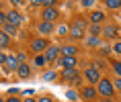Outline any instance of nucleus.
<instances>
[{
  "label": "nucleus",
  "mask_w": 121,
  "mask_h": 102,
  "mask_svg": "<svg viewBox=\"0 0 121 102\" xmlns=\"http://www.w3.org/2000/svg\"><path fill=\"white\" fill-rule=\"evenodd\" d=\"M96 92L103 96V98H111V94H113V84L109 82V80H103L99 82V88H96Z\"/></svg>",
  "instance_id": "nucleus-1"
},
{
  "label": "nucleus",
  "mask_w": 121,
  "mask_h": 102,
  "mask_svg": "<svg viewBox=\"0 0 121 102\" xmlns=\"http://www.w3.org/2000/svg\"><path fill=\"white\" fill-rule=\"evenodd\" d=\"M84 78H86L90 84H99L101 82V71L96 70L95 65H88V67L84 70Z\"/></svg>",
  "instance_id": "nucleus-2"
},
{
  "label": "nucleus",
  "mask_w": 121,
  "mask_h": 102,
  "mask_svg": "<svg viewBox=\"0 0 121 102\" xmlns=\"http://www.w3.org/2000/svg\"><path fill=\"white\" fill-rule=\"evenodd\" d=\"M45 59L47 61H56V57H60L62 55V47H57V45H49L47 49H45Z\"/></svg>",
  "instance_id": "nucleus-3"
},
{
  "label": "nucleus",
  "mask_w": 121,
  "mask_h": 102,
  "mask_svg": "<svg viewBox=\"0 0 121 102\" xmlns=\"http://www.w3.org/2000/svg\"><path fill=\"white\" fill-rule=\"evenodd\" d=\"M6 23H8V25H13V27H21V25H23V16H21L17 10H8V12H6Z\"/></svg>",
  "instance_id": "nucleus-4"
},
{
  "label": "nucleus",
  "mask_w": 121,
  "mask_h": 102,
  "mask_svg": "<svg viewBox=\"0 0 121 102\" xmlns=\"http://www.w3.org/2000/svg\"><path fill=\"white\" fill-rule=\"evenodd\" d=\"M62 80H64V82L78 84V82H80V76H78L76 70H64V71H62Z\"/></svg>",
  "instance_id": "nucleus-5"
},
{
  "label": "nucleus",
  "mask_w": 121,
  "mask_h": 102,
  "mask_svg": "<svg viewBox=\"0 0 121 102\" xmlns=\"http://www.w3.org/2000/svg\"><path fill=\"white\" fill-rule=\"evenodd\" d=\"M47 47H49V43H47L45 39H35L31 43V49L35 51V55H41V51H45Z\"/></svg>",
  "instance_id": "nucleus-6"
},
{
  "label": "nucleus",
  "mask_w": 121,
  "mask_h": 102,
  "mask_svg": "<svg viewBox=\"0 0 121 102\" xmlns=\"http://www.w3.org/2000/svg\"><path fill=\"white\" fill-rule=\"evenodd\" d=\"M19 65H21V61H19V59H17V55H8V59H6V65H4V70H10V71H13V70H19Z\"/></svg>",
  "instance_id": "nucleus-7"
},
{
  "label": "nucleus",
  "mask_w": 121,
  "mask_h": 102,
  "mask_svg": "<svg viewBox=\"0 0 121 102\" xmlns=\"http://www.w3.org/2000/svg\"><path fill=\"white\" fill-rule=\"evenodd\" d=\"M56 19H57V10L56 8H45L43 10V20L45 23H53Z\"/></svg>",
  "instance_id": "nucleus-8"
},
{
  "label": "nucleus",
  "mask_w": 121,
  "mask_h": 102,
  "mask_svg": "<svg viewBox=\"0 0 121 102\" xmlns=\"http://www.w3.org/2000/svg\"><path fill=\"white\" fill-rule=\"evenodd\" d=\"M60 63L64 65V70H76V57H62Z\"/></svg>",
  "instance_id": "nucleus-9"
},
{
  "label": "nucleus",
  "mask_w": 121,
  "mask_h": 102,
  "mask_svg": "<svg viewBox=\"0 0 121 102\" xmlns=\"http://www.w3.org/2000/svg\"><path fill=\"white\" fill-rule=\"evenodd\" d=\"M76 47H74V45H64V47H62V57H74V55H76Z\"/></svg>",
  "instance_id": "nucleus-10"
},
{
  "label": "nucleus",
  "mask_w": 121,
  "mask_h": 102,
  "mask_svg": "<svg viewBox=\"0 0 121 102\" xmlns=\"http://www.w3.org/2000/svg\"><path fill=\"white\" fill-rule=\"evenodd\" d=\"M37 29H39V33H41V35H49L51 31H53V23H41V25H37Z\"/></svg>",
  "instance_id": "nucleus-11"
},
{
  "label": "nucleus",
  "mask_w": 121,
  "mask_h": 102,
  "mask_svg": "<svg viewBox=\"0 0 121 102\" xmlns=\"http://www.w3.org/2000/svg\"><path fill=\"white\" fill-rule=\"evenodd\" d=\"M82 96L86 98V100H92L96 96V90L92 88V86H86V88H82Z\"/></svg>",
  "instance_id": "nucleus-12"
},
{
  "label": "nucleus",
  "mask_w": 121,
  "mask_h": 102,
  "mask_svg": "<svg viewBox=\"0 0 121 102\" xmlns=\"http://www.w3.org/2000/svg\"><path fill=\"white\" fill-rule=\"evenodd\" d=\"M103 31H105V37L113 39L115 35H117V27H115V25H105V29H103Z\"/></svg>",
  "instance_id": "nucleus-13"
},
{
  "label": "nucleus",
  "mask_w": 121,
  "mask_h": 102,
  "mask_svg": "<svg viewBox=\"0 0 121 102\" xmlns=\"http://www.w3.org/2000/svg\"><path fill=\"white\" fill-rule=\"evenodd\" d=\"M17 71H19V76H21V78H29V76H31V67H29L27 63H21Z\"/></svg>",
  "instance_id": "nucleus-14"
},
{
  "label": "nucleus",
  "mask_w": 121,
  "mask_h": 102,
  "mask_svg": "<svg viewBox=\"0 0 121 102\" xmlns=\"http://www.w3.org/2000/svg\"><path fill=\"white\" fill-rule=\"evenodd\" d=\"M70 37H72V39H82V37H84V29L70 27Z\"/></svg>",
  "instance_id": "nucleus-15"
},
{
  "label": "nucleus",
  "mask_w": 121,
  "mask_h": 102,
  "mask_svg": "<svg viewBox=\"0 0 121 102\" xmlns=\"http://www.w3.org/2000/svg\"><path fill=\"white\" fill-rule=\"evenodd\" d=\"M90 20H92V25L103 23V20H105V12H99V10H96V12H92V14H90Z\"/></svg>",
  "instance_id": "nucleus-16"
},
{
  "label": "nucleus",
  "mask_w": 121,
  "mask_h": 102,
  "mask_svg": "<svg viewBox=\"0 0 121 102\" xmlns=\"http://www.w3.org/2000/svg\"><path fill=\"white\" fill-rule=\"evenodd\" d=\"M33 63L37 65V67H43V65L47 63V59H45V55H35V59H33Z\"/></svg>",
  "instance_id": "nucleus-17"
},
{
  "label": "nucleus",
  "mask_w": 121,
  "mask_h": 102,
  "mask_svg": "<svg viewBox=\"0 0 121 102\" xmlns=\"http://www.w3.org/2000/svg\"><path fill=\"white\" fill-rule=\"evenodd\" d=\"M105 6H107V8H121V2H119V0H107Z\"/></svg>",
  "instance_id": "nucleus-18"
},
{
  "label": "nucleus",
  "mask_w": 121,
  "mask_h": 102,
  "mask_svg": "<svg viewBox=\"0 0 121 102\" xmlns=\"http://www.w3.org/2000/svg\"><path fill=\"white\" fill-rule=\"evenodd\" d=\"M14 33H17V27H13V25H4V35H14Z\"/></svg>",
  "instance_id": "nucleus-19"
},
{
  "label": "nucleus",
  "mask_w": 121,
  "mask_h": 102,
  "mask_svg": "<svg viewBox=\"0 0 121 102\" xmlns=\"http://www.w3.org/2000/svg\"><path fill=\"white\" fill-rule=\"evenodd\" d=\"M8 45V35H4V33H0V49H4Z\"/></svg>",
  "instance_id": "nucleus-20"
},
{
  "label": "nucleus",
  "mask_w": 121,
  "mask_h": 102,
  "mask_svg": "<svg viewBox=\"0 0 121 102\" xmlns=\"http://www.w3.org/2000/svg\"><path fill=\"white\" fill-rule=\"evenodd\" d=\"M56 78H57V74H56V71H45L43 80H45V82H51V80H56Z\"/></svg>",
  "instance_id": "nucleus-21"
},
{
  "label": "nucleus",
  "mask_w": 121,
  "mask_h": 102,
  "mask_svg": "<svg viewBox=\"0 0 121 102\" xmlns=\"http://www.w3.org/2000/svg\"><path fill=\"white\" fill-rule=\"evenodd\" d=\"M101 31H103V29H101L99 25H90V37H96Z\"/></svg>",
  "instance_id": "nucleus-22"
},
{
  "label": "nucleus",
  "mask_w": 121,
  "mask_h": 102,
  "mask_svg": "<svg viewBox=\"0 0 121 102\" xmlns=\"http://www.w3.org/2000/svg\"><path fill=\"white\" fill-rule=\"evenodd\" d=\"M72 27H78V29H84V27H86V20L78 19V20H74V25H72Z\"/></svg>",
  "instance_id": "nucleus-23"
},
{
  "label": "nucleus",
  "mask_w": 121,
  "mask_h": 102,
  "mask_svg": "<svg viewBox=\"0 0 121 102\" xmlns=\"http://www.w3.org/2000/svg\"><path fill=\"white\" fill-rule=\"evenodd\" d=\"M86 45H90V47H96V45H99V39H96V37H88Z\"/></svg>",
  "instance_id": "nucleus-24"
},
{
  "label": "nucleus",
  "mask_w": 121,
  "mask_h": 102,
  "mask_svg": "<svg viewBox=\"0 0 121 102\" xmlns=\"http://www.w3.org/2000/svg\"><path fill=\"white\" fill-rule=\"evenodd\" d=\"M113 70L117 71V76L121 78V61H113Z\"/></svg>",
  "instance_id": "nucleus-25"
},
{
  "label": "nucleus",
  "mask_w": 121,
  "mask_h": 102,
  "mask_svg": "<svg viewBox=\"0 0 121 102\" xmlns=\"http://www.w3.org/2000/svg\"><path fill=\"white\" fill-rule=\"evenodd\" d=\"M82 6L88 8V6H95V0H82Z\"/></svg>",
  "instance_id": "nucleus-26"
},
{
  "label": "nucleus",
  "mask_w": 121,
  "mask_h": 102,
  "mask_svg": "<svg viewBox=\"0 0 121 102\" xmlns=\"http://www.w3.org/2000/svg\"><path fill=\"white\" fill-rule=\"evenodd\" d=\"M41 6H56V2H53V0H43Z\"/></svg>",
  "instance_id": "nucleus-27"
},
{
  "label": "nucleus",
  "mask_w": 121,
  "mask_h": 102,
  "mask_svg": "<svg viewBox=\"0 0 121 102\" xmlns=\"http://www.w3.org/2000/svg\"><path fill=\"white\" fill-rule=\"evenodd\" d=\"M6 59H8V55H4V53H0V65H6Z\"/></svg>",
  "instance_id": "nucleus-28"
},
{
  "label": "nucleus",
  "mask_w": 121,
  "mask_h": 102,
  "mask_svg": "<svg viewBox=\"0 0 121 102\" xmlns=\"http://www.w3.org/2000/svg\"><path fill=\"white\" fill-rule=\"evenodd\" d=\"M0 25H6V12H0Z\"/></svg>",
  "instance_id": "nucleus-29"
},
{
  "label": "nucleus",
  "mask_w": 121,
  "mask_h": 102,
  "mask_svg": "<svg viewBox=\"0 0 121 102\" xmlns=\"http://www.w3.org/2000/svg\"><path fill=\"white\" fill-rule=\"evenodd\" d=\"M57 33H60V35H66V33H70V31H68V27H60Z\"/></svg>",
  "instance_id": "nucleus-30"
},
{
  "label": "nucleus",
  "mask_w": 121,
  "mask_h": 102,
  "mask_svg": "<svg viewBox=\"0 0 121 102\" xmlns=\"http://www.w3.org/2000/svg\"><path fill=\"white\" fill-rule=\"evenodd\" d=\"M68 98H70V100H76V98H78V94H76V92H72V90H70V92H68Z\"/></svg>",
  "instance_id": "nucleus-31"
},
{
  "label": "nucleus",
  "mask_w": 121,
  "mask_h": 102,
  "mask_svg": "<svg viewBox=\"0 0 121 102\" xmlns=\"http://www.w3.org/2000/svg\"><path fill=\"white\" fill-rule=\"evenodd\" d=\"M101 51H103V53H105V55H107V53H109V51H111V49H109V45H101Z\"/></svg>",
  "instance_id": "nucleus-32"
},
{
  "label": "nucleus",
  "mask_w": 121,
  "mask_h": 102,
  "mask_svg": "<svg viewBox=\"0 0 121 102\" xmlns=\"http://www.w3.org/2000/svg\"><path fill=\"white\" fill-rule=\"evenodd\" d=\"M6 102H23V100H21V98H17V96H10Z\"/></svg>",
  "instance_id": "nucleus-33"
},
{
  "label": "nucleus",
  "mask_w": 121,
  "mask_h": 102,
  "mask_svg": "<svg viewBox=\"0 0 121 102\" xmlns=\"http://www.w3.org/2000/svg\"><path fill=\"white\" fill-rule=\"evenodd\" d=\"M113 49H115V53H119V55H121V43H117V45L113 47Z\"/></svg>",
  "instance_id": "nucleus-34"
},
{
  "label": "nucleus",
  "mask_w": 121,
  "mask_h": 102,
  "mask_svg": "<svg viewBox=\"0 0 121 102\" xmlns=\"http://www.w3.org/2000/svg\"><path fill=\"white\" fill-rule=\"evenodd\" d=\"M39 102H53V100H51L49 96H43V98H39Z\"/></svg>",
  "instance_id": "nucleus-35"
},
{
  "label": "nucleus",
  "mask_w": 121,
  "mask_h": 102,
  "mask_svg": "<svg viewBox=\"0 0 121 102\" xmlns=\"http://www.w3.org/2000/svg\"><path fill=\"white\" fill-rule=\"evenodd\" d=\"M113 88H117V90H121V78H119V80H117V82L113 84Z\"/></svg>",
  "instance_id": "nucleus-36"
},
{
  "label": "nucleus",
  "mask_w": 121,
  "mask_h": 102,
  "mask_svg": "<svg viewBox=\"0 0 121 102\" xmlns=\"http://www.w3.org/2000/svg\"><path fill=\"white\" fill-rule=\"evenodd\" d=\"M17 92H19V88H10V90H8V94H10V96H14Z\"/></svg>",
  "instance_id": "nucleus-37"
},
{
  "label": "nucleus",
  "mask_w": 121,
  "mask_h": 102,
  "mask_svg": "<svg viewBox=\"0 0 121 102\" xmlns=\"http://www.w3.org/2000/svg\"><path fill=\"white\" fill-rule=\"evenodd\" d=\"M23 102H37V100H33V98H27V100H23Z\"/></svg>",
  "instance_id": "nucleus-38"
},
{
  "label": "nucleus",
  "mask_w": 121,
  "mask_h": 102,
  "mask_svg": "<svg viewBox=\"0 0 121 102\" xmlns=\"http://www.w3.org/2000/svg\"><path fill=\"white\" fill-rule=\"evenodd\" d=\"M103 102H113V100H111V98H103Z\"/></svg>",
  "instance_id": "nucleus-39"
},
{
  "label": "nucleus",
  "mask_w": 121,
  "mask_h": 102,
  "mask_svg": "<svg viewBox=\"0 0 121 102\" xmlns=\"http://www.w3.org/2000/svg\"><path fill=\"white\" fill-rule=\"evenodd\" d=\"M0 102H4V98H2V96H0Z\"/></svg>",
  "instance_id": "nucleus-40"
},
{
  "label": "nucleus",
  "mask_w": 121,
  "mask_h": 102,
  "mask_svg": "<svg viewBox=\"0 0 121 102\" xmlns=\"http://www.w3.org/2000/svg\"><path fill=\"white\" fill-rule=\"evenodd\" d=\"M86 102H92V100H86Z\"/></svg>",
  "instance_id": "nucleus-41"
}]
</instances>
